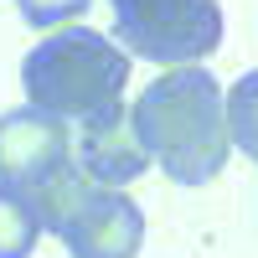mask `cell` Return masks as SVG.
I'll return each instance as SVG.
<instances>
[{
  "mask_svg": "<svg viewBox=\"0 0 258 258\" xmlns=\"http://www.w3.org/2000/svg\"><path fill=\"white\" fill-rule=\"evenodd\" d=\"M129 124L145 160L181 186H207L232 155L222 83L207 68H165V78H155L129 103Z\"/></svg>",
  "mask_w": 258,
  "mask_h": 258,
  "instance_id": "cell-1",
  "label": "cell"
},
{
  "mask_svg": "<svg viewBox=\"0 0 258 258\" xmlns=\"http://www.w3.org/2000/svg\"><path fill=\"white\" fill-rule=\"evenodd\" d=\"M21 88H26L31 109L78 124V119H88V114L124 98L129 52L119 41H109L103 31H88V26L47 31L21 62Z\"/></svg>",
  "mask_w": 258,
  "mask_h": 258,
  "instance_id": "cell-2",
  "label": "cell"
},
{
  "mask_svg": "<svg viewBox=\"0 0 258 258\" xmlns=\"http://www.w3.org/2000/svg\"><path fill=\"white\" fill-rule=\"evenodd\" d=\"M109 11L124 52L155 68H202L222 41L217 0H109Z\"/></svg>",
  "mask_w": 258,
  "mask_h": 258,
  "instance_id": "cell-3",
  "label": "cell"
},
{
  "mask_svg": "<svg viewBox=\"0 0 258 258\" xmlns=\"http://www.w3.org/2000/svg\"><path fill=\"white\" fill-rule=\"evenodd\" d=\"M73 165L93 186H109V191H124L129 181H140L150 170L145 150L135 140V124H129V103L124 98L73 124Z\"/></svg>",
  "mask_w": 258,
  "mask_h": 258,
  "instance_id": "cell-4",
  "label": "cell"
},
{
  "mask_svg": "<svg viewBox=\"0 0 258 258\" xmlns=\"http://www.w3.org/2000/svg\"><path fill=\"white\" fill-rule=\"evenodd\" d=\"M73 155V124L57 114H41L31 103L0 114V186L26 191L41 181L57 160Z\"/></svg>",
  "mask_w": 258,
  "mask_h": 258,
  "instance_id": "cell-5",
  "label": "cell"
},
{
  "mask_svg": "<svg viewBox=\"0 0 258 258\" xmlns=\"http://www.w3.org/2000/svg\"><path fill=\"white\" fill-rule=\"evenodd\" d=\"M73 258H135L145 243V212L129 191L98 186L88 202L73 212V222L57 232Z\"/></svg>",
  "mask_w": 258,
  "mask_h": 258,
  "instance_id": "cell-6",
  "label": "cell"
},
{
  "mask_svg": "<svg viewBox=\"0 0 258 258\" xmlns=\"http://www.w3.org/2000/svg\"><path fill=\"white\" fill-rule=\"evenodd\" d=\"M93 191H98V186L83 176V170L73 165V155H68V160H57V165H52L41 181H31V186H26V202L36 207L41 232H62V227L73 222V212L88 202Z\"/></svg>",
  "mask_w": 258,
  "mask_h": 258,
  "instance_id": "cell-7",
  "label": "cell"
},
{
  "mask_svg": "<svg viewBox=\"0 0 258 258\" xmlns=\"http://www.w3.org/2000/svg\"><path fill=\"white\" fill-rule=\"evenodd\" d=\"M222 119H227V145L258 160V68L243 73L232 88H222Z\"/></svg>",
  "mask_w": 258,
  "mask_h": 258,
  "instance_id": "cell-8",
  "label": "cell"
},
{
  "mask_svg": "<svg viewBox=\"0 0 258 258\" xmlns=\"http://www.w3.org/2000/svg\"><path fill=\"white\" fill-rule=\"evenodd\" d=\"M41 243V217L26 202V191L0 186V258H31Z\"/></svg>",
  "mask_w": 258,
  "mask_h": 258,
  "instance_id": "cell-9",
  "label": "cell"
},
{
  "mask_svg": "<svg viewBox=\"0 0 258 258\" xmlns=\"http://www.w3.org/2000/svg\"><path fill=\"white\" fill-rule=\"evenodd\" d=\"M16 6H21V21H31L41 31H62L88 11V0H16Z\"/></svg>",
  "mask_w": 258,
  "mask_h": 258,
  "instance_id": "cell-10",
  "label": "cell"
}]
</instances>
